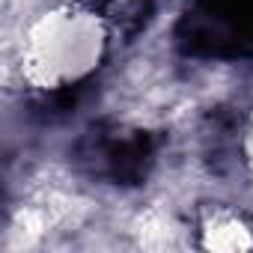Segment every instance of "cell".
Segmentation results:
<instances>
[{"label":"cell","mask_w":253,"mask_h":253,"mask_svg":"<svg viewBox=\"0 0 253 253\" xmlns=\"http://www.w3.org/2000/svg\"><path fill=\"white\" fill-rule=\"evenodd\" d=\"M247 155L253 161V125H250V131H247Z\"/></svg>","instance_id":"3957f363"},{"label":"cell","mask_w":253,"mask_h":253,"mask_svg":"<svg viewBox=\"0 0 253 253\" xmlns=\"http://www.w3.org/2000/svg\"><path fill=\"white\" fill-rule=\"evenodd\" d=\"M200 247L206 250H250L253 247V220L229 206H214L197 220Z\"/></svg>","instance_id":"7a4b0ae2"},{"label":"cell","mask_w":253,"mask_h":253,"mask_svg":"<svg viewBox=\"0 0 253 253\" xmlns=\"http://www.w3.org/2000/svg\"><path fill=\"white\" fill-rule=\"evenodd\" d=\"M101 24L92 12L60 6L33 21L24 45L27 78L45 89H57L86 75L101 57Z\"/></svg>","instance_id":"6da1fadb"}]
</instances>
